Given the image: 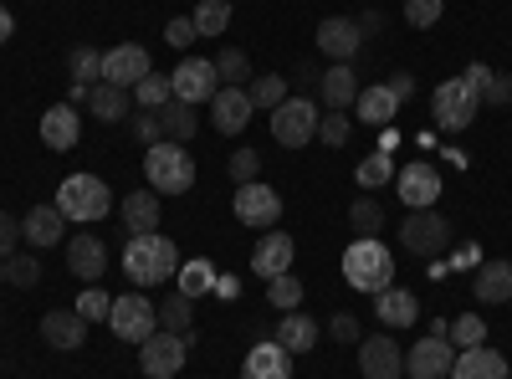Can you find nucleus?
<instances>
[{
	"mask_svg": "<svg viewBox=\"0 0 512 379\" xmlns=\"http://www.w3.org/2000/svg\"><path fill=\"white\" fill-rule=\"evenodd\" d=\"M123 272H128V282H134V287L169 282V277L180 272V251H175V241L159 236V231L128 236V246H123Z\"/></svg>",
	"mask_w": 512,
	"mask_h": 379,
	"instance_id": "nucleus-1",
	"label": "nucleus"
},
{
	"mask_svg": "<svg viewBox=\"0 0 512 379\" xmlns=\"http://www.w3.org/2000/svg\"><path fill=\"white\" fill-rule=\"evenodd\" d=\"M344 277H349V287H359V292H384L395 282V257H390V246H384L379 236H359V241H349V251H344Z\"/></svg>",
	"mask_w": 512,
	"mask_h": 379,
	"instance_id": "nucleus-2",
	"label": "nucleus"
},
{
	"mask_svg": "<svg viewBox=\"0 0 512 379\" xmlns=\"http://www.w3.org/2000/svg\"><path fill=\"white\" fill-rule=\"evenodd\" d=\"M144 180H149L154 195H185V190L195 185V159H190V149L175 144V139H159V144L144 154Z\"/></svg>",
	"mask_w": 512,
	"mask_h": 379,
	"instance_id": "nucleus-3",
	"label": "nucleus"
},
{
	"mask_svg": "<svg viewBox=\"0 0 512 379\" xmlns=\"http://www.w3.org/2000/svg\"><path fill=\"white\" fill-rule=\"evenodd\" d=\"M57 210L67 221H77V226H93V221H103L113 210V190L98 175H67L62 190H57Z\"/></svg>",
	"mask_w": 512,
	"mask_h": 379,
	"instance_id": "nucleus-4",
	"label": "nucleus"
},
{
	"mask_svg": "<svg viewBox=\"0 0 512 379\" xmlns=\"http://www.w3.org/2000/svg\"><path fill=\"white\" fill-rule=\"evenodd\" d=\"M431 113H436L441 134H461V129H472V118L482 113V98H477V88L466 77H446L441 88L431 93Z\"/></svg>",
	"mask_w": 512,
	"mask_h": 379,
	"instance_id": "nucleus-5",
	"label": "nucleus"
},
{
	"mask_svg": "<svg viewBox=\"0 0 512 379\" xmlns=\"http://www.w3.org/2000/svg\"><path fill=\"white\" fill-rule=\"evenodd\" d=\"M400 241H405V251H415V257L441 262L446 251H451V221L441 216L436 205L431 210H410L405 226H400Z\"/></svg>",
	"mask_w": 512,
	"mask_h": 379,
	"instance_id": "nucleus-6",
	"label": "nucleus"
},
{
	"mask_svg": "<svg viewBox=\"0 0 512 379\" xmlns=\"http://www.w3.org/2000/svg\"><path fill=\"white\" fill-rule=\"evenodd\" d=\"M318 118H323V108L313 98L297 93V98H287V103L272 108V139L282 149H303L308 139H318Z\"/></svg>",
	"mask_w": 512,
	"mask_h": 379,
	"instance_id": "nucleus-7",
	"label": "nucleus"
},
{
	"mask_svg": "<svg viewBox=\"0 0 512 379\" xmlns=\"http://www.w3.org/2000/svg\"><path fill=\"white\" fill-rule=\"evenodd\" d=\"M185 354H190V339L185 333H169V328H154L149 339L139 344V369L149 379H175L185 369Z\"/></svg>",
	"mask_w": 512,
	"mask_h": 379,
	"instance_id": "nucleus-8",
	"label": "nucleus"
},
{
	"mask_svg": "<svg viewBox=\"0 0 512 379\" xmlns=\"http://www.w3.org/2000/svg\"><path fill=\"white\" fill-rule=\"evenodd\" d=\"M113 333L123 344H144L149 333L159 328V308L144 298V292H128V298H113V313H108Z\"/></svg>",
	"mask_w": 512,
	"mask_h": 379,
	"instance_id": "nucleus-9",
	"label": "nucleus"
},
{
	"mask_svg": "<svg viewBox=\"0 0 512 379\" xmlns=\"http://www.w3.org/2000/svg\"><path fill=\"white\" fill-rule=\"evenodd\" d=\"M169 77H175V98H180V103H190V108H200V103H210V98L221 93L216 62H205V57H185Z\"/></svg>",
	"mask_w": 512,
	"mask_h": 379,
	"instance_id": "nucleus-10",
	"label": "nucleus"
},
{
	"mask_svg": "<svg viewBox=\"0 0 512 379\" xmlns=\"http://www.w3.org/2000/svg\"><path fill=\"white\" fill-rule=\"evenodd\" d=\"M236 221L241 226H277L282 221V195L267 190L262 180L236 185Z\"/></svg>",
	"mask_w": 512,
	"mask_h": 379,
	"instance_id": "nucleus-11",
	"label": "nucleus"
},
{
	"mask_svg": "<svg viewBox=\"0 0 512 379\" xmlns=\"http://www.w3.org/2000/svg\"><path fill=\"white\" fill-rule=\"evenodd\" d=\"M149 72H154V67H149V52L134 47V41H123V47L103 52V82H113V88H128V93H134Z\"/></svg>",
	"mask_w": 512,
	"mask_h": 379,
	"instance_id": "nucleus-12",
	"label": "nucleus"
},
{
	"mask_svg": "<svg viewBox=\"0 0 512 379\" xmlns=\"http://www.w3.org/2000/svg\"><path fill=\"white\" fill-rule=\"evenodd\" d=\"M359 369H364V379H400L405 374V349L390 339V333L359 339Z\"/></svg>",
	"mask_w": 512,
	"mask_h": 379,
	"instance_id": "nucleus-13",
	"label": "nucleus"
},
{
	"mask_svg": "<svg viewBox=\"0 0 512 379\" xmlns=\"http://www.w3.org/2000/svg\"><path fill=\"white\" fill-rule=\"evenodd\" d=\"M451 364H456V349H451V339H436V333H425V339L405 354L410 379H446Z\"/></svg>",
	"mask_w": 512,
	"mask_h": 379,
	"instance_id": "nucleus-14",
	"label": "nucleus"
},
{
	"mask_svg": "<svg viewBox=\"0 0 512 379\" xmlns=\"http://www.w3.org/2000/svg\"><path fill=\"white\" fill-rule=\"evenodd\" d=\"M364 47V36H359V21L354 16H328L318 21V52L333 57V62H354Z\"/></svg>",
	"mask_w": 512,
	"mask_h": 379,
	"instance_id": "nucleus-15",
	"label": "nucleus"
},
{
	"mask_svg": "<svg viewBox=\"0 0 512 379\" xmlns=\"http://www.w3.org/2000/svg\"><path fill=\"white\" fill-rule=\"evenodd\" d=\"M67 272H77L82 282H98L108 272V246L93 236V231H82L67 241Z\"/></svg>",
	"mask_w": 512,
	"mask_h": 379,
	"instance_id": "nucleus-16",
	"label": "nucleus"
},
{
	"mask_svg": "<svg viewBox=\"0 0 512 379\" xmlns=\"http://www.w3.org/2000/svg\"><path fill=\"white\" fill-rule=\"evenodd\" d=\"M241 379H292V354H287L277 339L251 344V354H246V364H241Z\"/></svg>",
	"mask_w": 512,
	"mask_h": 379,
	"instance_id": "nucleus-17",
	"label": "nucleus"
},
{
	"mask_svg": "<svg viewBox=\"0 0 512 379\" xmlns=\"http://www.w3.org/2000/svg\"><path fill=\"white\" fill-rule=\"evenodd\" d=\"M292 236L287 231H272V236H262V241H256V251H251V272L256 277H277V272H292Z\"/></svg>",
	"mask_w": 512,
	"mask_h": 379,
	"instance_id": "nucleus-18",
	"label": "nucleus"
},
{
	"mask_svg": "<svg viewBox=\"0 0 512 379\" xmlns=\"http://www.w3.org/2000/svg\"><path fill=\"white\" fill-rule=\"evenodd\" d=\"M41 339H47L52 349H82V344H88V318H82L77 308L41 313Z\"/></svg>",
	"mask_w": 512,
	"mask_h": 379,
	"instance_id": "nucleus-19",
	"label": "nucleus"
},
{
	"mask_svg": "<svg viewBox=\"0 0 512 379\" xmlns=\"http://www.w3.org/2000/svg\"><path fill=\"white\" fill-rule=\"evenodd\" d=\"M436 195H441V175L431 170V164H405L400 170V200L410 210H431Z\"/></svg>",
	"mask_w": 512,
	"mask_h": 379,
	"instance_id": "nucleus-20",
	"label": "nucleus"
},
{
	"mask_svg": "<svg viewBox=\"0 0 512 379\" xmlns=\"http://www.w3.org/2000/svg\"><path fill=\"white\" fill-rule=\"evenodd\" d=\"M446 379H507V359L492 354L487 344H477V349H456V364H451Z\"/></svg>",
	"mask_w": 512,
	"mask_h": 379,
	"instance_id": "nucleus-21",
	"label": "nucleus"
},
{
	"mask_svg": "<svg viewBox=\"0 0 512 379\" xmlns=\"http://www.w3.org/2000/svg\"><path fill=\"white\" fill-rule=\"evenodd\" d=\"M318 98H323V108H354V98H359V77H354V67H349V62L323 67Z\"/></svg>",
	"mask_w": 512,
	"mask_h": 379,
	"instance_id": "nucleus-22",
	"label": "nucleus"
},
{
	"mask_svg": "<svg viewBox=\"0 0 512 379\" xmlns=\"http://www.w3.org/2000/svg\"><path fill=\"white\" fill-rule=\"evenodd\" d=\"M210 103H216V134H241L251 123V108H256L246 88H221Z\"/></svg>",
	"mask_w": 512,
	"mask_h": 379,
	"instance_id": "nucleus-23",
	"label": "nucleus"
},
{
	"mask_svg": "<svg viewBox=\"0 0 512 379\" xmlns=\"http://www.w3.org/2000/svg\"><path fill=\"white\" fill-rule=\"evenodd\" d=\"M374 313H379V323L384 328H410L415 318H420V308H415V298L405 287H384V292H374Z\"/></svg>",
	"mask_w": 512,
	"mask_h": 379,
	"instance_id": "nucleus-24",
	"label": "nucleus"
},
{
	"mask_svg": "<svg viewBox=\"0 0 512 379\" xmlns=\"http://www.w3.org/2000/svg\"><path fill=\"white\" fill-rule=\"evenodd\" d=\"M77 134H82V118H77L72 103L47 108V118H41V139H47V149H72Z\"/></svg>",
	"mask_w": 512,
	"mask_h": 379,
	"instance_id": "nucleus-25",
	"label": "nucleus"
},
{
	"mask_svg": "<svg viewBox=\"0 0 512 379\" xmlns=\"http://www.w3.org/2000/svg\"><path fill=\"white\" fill-rule=\"evenodd\" d=\"M62 231H67V216H62L57 205H36L31 216L21 221V236H26L31 246H57Z\"/></svg>",
	"mask_w": 512,
	"mask_h": 379,
	"instance_id": "nucleus-26",
	"label": "nucleus"
},
{
	"mask_svg": "<svg viewBox=\"0 0 512 379\" xmlns=\"http://www.w3.org/2000/svg\"><path fill=\"white\" fill-rule=\"evenodd\" d=\"M354 108H359V123H395L400 98L390 93V82H374V88H359Z\"/></svg>",
	"mask_w": 512,
	"mask_h": 379,
	"instance_id": "nucleus-27",
	"label": "nucleus"
},
{
	"mask_svg": "<svg viewBox=\"0 0 512 379\" xmlns=\"http://www.w3.org/2000/svg\"><path fill=\"white\" fill-rule=\"evenodd\" d=\"M277 344L287 349V354H308L313 344H318V323L308 318V313H282V323H277Z\"/></svg>",
	"mask_w": 512,
	"mask_h": 379,
	"instance_id": "nucleus-28",
	"label": "nucleus"
},
{
	"mask_svg": "<svg viewBox=\"0 0 512 379\" xmlns=\"http://www.w3.org/2000/svg\"><path fill=\"white\" fill-rule=\"evenodd\" d=\"M88 108H93L98 123H123L128 108H134V93H128V88H113V82H98V88L88 93Z\"/></svg>",
	"mask_w": 512,
	"mask_h": 379,
	"instance_id": "nucleus-29",
	"label": "nucleus"
},
{
	"mask_svg": "<svg viewBox=\"0 0 512 379\" xmlns=\"http://www.w3.org/2000/svg\"><path fill=\"white\" fill-rule=\"evenodd\" d=\"M477 303H487V308L512 303V262H487L477 272Z\"/></svg>",
	"mask_w": 512,
	"mask_h": 379,
	"instance_id": "nucleus-30",
	"label": "nucleus"
},
{
	"mask_svg": "<svg viewBox=\"0 0 512 379\" xmlns=\"http://www.w3.org/2000/svg\"><path fill=\"white\" fill-rule=\"evenodd\" d=\"M123 226L134 231V236L154 231V226H159V195H154V190H128V200H123Z\"/></svg>",
	"mask_w": 512,
	"mask_h": 379,
	"instance_id": "nucleus-31",
	"label": "nucleus"
},
{
	"mask_svg": "<svg viewBox=\"0 0 512 379\" xmlns=\"http://www.w3.org/2000/svg\"><path fill=\"white\" fill-rule=\"evenodd\" d=\"M159 113V123H164V139H175V144H190L195 139V129H200V118H195V108L190 103H180V98H169L164 108H154Z\"/></svg>",
	"mask_w": 512,
	"mask_h": 379,
	"instance_id": "nucleus-32",
	"label": "nucleus"
},
{
	"mask_svg": "<svg viewBox=\"0 0 512 379\" xmlns=\"http://www.w3.org/2000/svg\"><path fill=\"white\" fill-rule=\"evenodd\" d=\"M175 282H180V292H185V298H200V292H210V287H216V267H210L205 257H190V262H180Z\"/></svg>",
	"mask_w": 512,
	"mask_h": 379,
	"instance_id": "nucleus-33",
	"label": "nucleus"
},
{
	"mask_svg": "<svg viewBox=\"0 0 512 379\" xmlns=\"http://www.w3.org/2000/svg\"><path fill=\"white\" fill-rule=\"evenodd\" d=\"M67 72H72L77 88H98V77H103V52H93V47H72Z\"/></svg>",
	"mask_w": 512,
	"mask_h": 379,
	"instance_id": "nucleus-34",
	"label": "nucleus"
},
{
	"mask_svg": "<svg viewBox=\"0 0 512 379\" xmlns=\"http://www.w3.org/2000/svg\"><path fill=\"white\" fill-rule=\"evenodd\" d=\"M190 21H195L200 36H221V31L231 26V0H200Z\"/></svg>",
	"mask_w": 512,
	"mask_h": 379,
	"instance_id": "nucleus-35",
	"label": "nucleus"
},
{
	"mask_svg": "<svg viewBox=\"0 0 512 379\" xmlns=\"http://www.w3.org/2000/svg\"><path fill=\"white\" fill-rule=\"evenodd\" d=\"M169 98H175V77H169V72H149L139 88H134V103L139 108H164Z\"/></svg>",
	"mask_w": 512,
	"mask_h": 379,
	"instance_id": "nucleus-36",
	"label": "nucleus"
},
{
	"mask_svg": "<svg viewBox=\"0 0 512 379\" xmlns=\"http://www.w3.org/2000/svg\"><path fill=\"white\" fill-rule=\"evenodd\" d=\"M267 303H272L277 313H292L297 303H303V282H297V272H277V277L267 282Z\"/></svg>",
	"mask_w": 512,
	"mask_h": 379,
	"instance_id": "nucleus-37",
	"label": "nucleus"
},
{
	"mask_svg": "<svg viewBox=\"0 0 512 379\" xmlns=\"http://www.w3.org/2000/svg\"><path fill=\"white\" fill-rule=\"evenodd\" d=\"M349 226H354L359 236H374V231L384 226V205H379L374 195H359V200L349 205Z\"/></svg>",
	"mask_w": 512,
	"mask_h": 379,
	"instance_id": "nucleus-38",
	"label": "nucleus"
},
{
	"mask_svg": "<svg viewBox=\"0 0 512 379\" xmlns=\"http://www.w3.org/2000/svg\"><path fill=\"white\" fill-rule=\"evenodd\" d=\"M195 308V298H185V292H169V303L159 308V328H169V333H190V313Z\"/></svg>",
	"mask_w": 512,
	"mask_h": 379,
	"instance_id": "nucleus-39",
	"label": "nucleus"
},
{
	"mask_svg": "<svg viewBox=\"0 0 512 379\" xmlns=\"http://www.w3.org/2000/svg\"><path fill=\"white\" fill-rule=\"evenodd\" d=\"M216 77L226 82V88H246V82H251V62H246V52L226 47V52L216 57Z\"/></svg>",
	"mask_w": 512,
	"mask_h": 379,
	"instance_id": "nucleus-40",
	"label": "nucleus"
},
{
	"mask_svg": "<svg viewBox=\"0 0 512 379\" xmlns=\"http://www.w3.org/2000/svg\"><path fill=\"white\" fill-rule=\"evenodd\" d=\"M246 93H251L256 108H277V103H287V77L282 72H267V77H256Z\"/></svg>",
	"mask_w": 512,
	"mask_h": 379,
	"instance_id": "nucleus-41",
	"label": "nucleus"
},
{
	"mask_svg": "<svg viewBox=\"0 0 512 379\" xmlns=\"http://www.w3.org/2000/svg\"><path fill=\"white\" fill-rule=\"evenodd\" d=\"M446 339H451L456 349H477V344H487V323H482L477 313H461V318L451 323Z\"/></svg>",
	"mask_w": 512,
	"mask_h": 379,
	"instance_id": "nucleus-42",
	"label": "nucleus"
},
{
	"mask_svg": "<svg viewBox=\"0 0 512 379\" xmlns=\"http://www.w3.org/2000/svg\"><path fill=\"white\" fill-rule=\"evenodd\" d=\"M390 175H395V164H390V154H384V149H379V154H369V159L359 164V170H354L359 190H379V185L390 180Z\"/></svg>",
	"mask_w": 512,
	"mask_h": 379,
	"instance_id": "nucleus-43",
	"label": "nucleus"
},
{
	"mask_svg": "<svg viewBox=\"0 0 512 379\" xmlns=\"http://www.w3.org/2000/svg\"><path fill=\"white\" fill-rule=\"evenodd\" d=\"M344 139H349V118H344V108H323V118H318V144L338 149Z\"/></svg>",
	"mask_w": 512,
	"mask_h": 379,
	"instance_id": "nucleus-44",
	"label": "nucleus"
},
{
	"mask_svg": "<svg viewBox=\"0 0 512 379\" xmlns=\"http://www.w3.org/2000/svg\"><path fill=\"white\" fill-rule=\"evenodd\" d=\"M226 170H231V180H236V185H251L256 175H262V154H256V149H236Z\"/></svg>",
	"mask_w": 512,
	"mask_h": 379,
	"instance_id": "nucleus-45",
	"label": "nucleus"
},
{
	"mask_svg": "<svg viewBox=\"0 0 512 379\" xmlns=\"http://www.w3.org/2000/svg\"><path fill=\"white\" fill-rule=\"evenodd\" d=\"M441 11H446V0H405V21L420 26V31H425V26H436Z\"/></svg>",
	"mask_w": 512,
	"mask_h": 379,
	"instance_id": "nucleus-46",
	"label": "nucleus"
},
{
	"mask_svg": "<svg viewBox=\"0 0 512 379\" xmlns=\"http://www.w3.org/2000/svg\"><path fill=\"white\" fill-rule=\"evenodd\" d=\"M77 313L88 318V323H93V318H108V313H113V298H108V292H103V287L93 282V287H88V292H82V298H77Z\"/></svg>",
	"mask_w": 512,
	"mask_h": 379,
	"instance_id": "nucleus-47",
	"label": "nucleus"
},
{
	"mask_svg": "<svg viewBox=\"0 0 512 379\" xmlns=\"http://www.w3.org/2000/svg\"><path fill=\"white\" fill-rule=\"evenodd\" d=\"M6 282H16V287H36V282H41L36 257H6Z\"/></svg>",
	"mask_w": 512,
	"mask_h": 379,
	"instance_id": "nucleus-48",
	"label": "nucleus"
},
{
	"mask_svg": "<svg viewBox=\"0 0 512 379\" xmlns=\"http://www.w3.org/2000/svg\"><path fill=\"white\" fill-rule=\"evenodd\" d=\"M134 139H139V144H149V149L164 139V123H159V113H154V108L134 113Z\"/></svg>",
	"mask_w": 512,
	"mask_h": 379,
	"instance_id": "nucleus-49",
	"label": "nucleus"
},
{
	"mask_svg": "<svg viewBox=\"0 0 512 379\" xmlns=\"http://www.w3.org/2000/svg\"><path fill=\"white\" fill-rule=\"evenodd\" d=\"M195 36H200V31H195V21H190V16H175V21L164 26V41H169V47H190Z\"/></svg>",
	"mask_w": 512,
	"mask_h": 379,
	"instance_id": "nucleus-50",
	"label": "nucleus"
},
{
	"mask_svg": "<svg viewBox=\"0 0 512 379\" xmlns=\"http://www.w3.org/2000/svg\"><path fill=\"white\" fill-rule=\"evenodd\" d=\"M328 333H333L338 344H359V318H354V313H333Z\"/></svg>",
	"mask_w": 512,
	"mask_h": 379,
	"instance_id": "nucleus-51",
	"label": "nucleus"
},
{
	"mask_svg": "<svg viewBox=\"0 0 512 379\" xmlns=\"http://www.w3.org/2000/svg\"><path fill=\"white\" fill-rule=\"evenodd\" d=\"M16 241H21V221H11L0 210V257H16Z\"/></svg>",
	"mask_w": 512,
	"mask_h": 379,
	"instance_id": "nucleus-52",
	"label": "nucleus"
},
{
	"mask_svg": "<svg viewBox=\"0 0 512 379\" xmlns=\"http://www.w3.org/2000/svg\"><path fill=\"white\" fill-rule=\"evenodd\" d=\"M482 103H512V77H497V72H492L487 93H482Z\"/></svg>",
	"mask_w": 512,
	"mask_h": 379,
	"instance_id": "nucleus-53",
	"label": "nucleus"
},
{
	"mask_svg": "<svg viewBox=\"0 0 512 379\" xmlns=\"http://www.w3.org/2000/svg\"><path fill=\"white\" fill-rule=\"evenodd\" d=\"M318 82H323V72H318V67H308V62H297V93L308 98V93L318 88Z\"/></svg>",
	"mask_w": 512,
	"mask_h": 379,
	"instance_id": "nucleus-54",
	"label": "nucleus"
},
{
	"mask_svg": "<svg viewBox=\"0 0 512 379\" xmlns=\"http://www.w3.org/2000/svg\"><path fill=\"white\" fill-rule=\"evenodd\" d=\"M390 93H395L400 108H405V103L415 98V77H410V72H395V77H390Z\"/></svg>",
	"mask_w": 512,
	"mask_h": 379,
	"instance_id": "nucleus-55",
	"label": "nucleus"
},
{
	"mask_svg": "<svg viewBox=\"0 0 512 379\" xmlns=\"http://www.w3.org/2000/svg\"><path fill=\"white\" fill-rule=\"evenodd\" d=\"M379 31H384V16H379V11H364V16H359V36L369 41V36H379Z\"/></svg>",
	"mask_w": 512,
	"mask_h": 379,
	"instance_id": "nucleus-56",
	"label": "nucleus"
},
{
	"mask_svg": "<svg viewBox=\"0 0 512 379\" xmlns=\"http://www.w3.org/2000/svg\"><path fill=\"white\" fill-rule=\"evenodd\" d=\"M11 31H16V21H11V11H6V6H0V47L11 41Z\"/></svg>",
	"mask_w": 512,
	"mask_h": 379,
	"instance_id": "nucleus-57",
	"label": "nucleus"
},
{
	"mask_svg": "<svg viewBox=\"0 0 512 379\" xmlns=\"http://www.w3.org/2000/svg\"><path fill=\"white\" fill-rule=\"evenodd\" d=\"M0 282H6V257H0Z\"/></svg>",
	"mask_w": 512,
	"mask_h": 379,
	"instance_id": "nucleus-58",
	"label": "nucleus"
}]
</instances>
